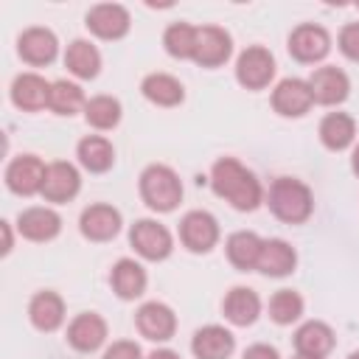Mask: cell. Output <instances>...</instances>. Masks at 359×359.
Here are the masks:
<instances>
[{"mask_svg":"<svg viewBox=\"0 0 359 359\" xmlns=\"http://www.w3.org/2000/svg\"><path fill=\"white\" fill-rule=\"evenodd\" d=\"M294 359H314V356H303V353H297V356H294Z\"/></svg>","mask_w":359,"mask_h":359,"instance_id":"cell-41","label":"cell"},{"mask_svg":"<svg viewBox=\"0 0 359 359\" xmlns=\"http://www.w3.org/2000/svg\"><path fill=\"white\" fill-rule=\"evenodd\" d=\"M20 56L28 65H48L56 56V36L48 28H28L20 36Z\"/></svg>","mask_w":359,"mask_h":359,"instance_id":"cell-22","label":"cell"},{"mask_svg":"<svg viewBox=\"0 0 359 359\" xmlns=\"http://www.w3.org/2000/svg\"><path fill=\"white\" fill-rule=\"evenodd\" d=\"M104 359H140V348L129 339H121V342H112V348H107Z\"/></svg>","mask_w":359,"mask_h":359,"instance_id":"cell-36","label":"cell"},{"mask_svg":"<svg viewBox=\"0 0 359 359\" xmlns=\"http://www.w3.org/2000/svg\"><path fill=\"white\" fill-rule=\"evenodd\" d=\"M28 314H31V323H34L39 331H53V328H59V323H62V317H65L62 297L53 294V292H39V294L31 300Z\"/></svg>","mask_w":359,"mask_h":359,"instance_id":"cell-25","label":"cell"},{"mask_svg":"<svg viewBox=\"0 0 359 359\" xmlns=\"http://www.w3.org/2000/svg\"><path fill=\"white\" fill-rule=\"evenodd\" d=\"M309 87L317 104H339L348 95V76L339 67H320L311 73Z\"/></svg>","mask_w":359,"mask_h":359,"instance_id":"cell-12","label":"cell"},{"mask_svg":"<svg viewBox=\"0 0 359 359\" xmlns=\"http://www.w3.org/2000/svg\"><path fill=\"white\" fill-rule=\"evenodd\" d=\"M244 359H280V356H278V351L269 348V345H252V348L244 351Z\"/></svg>","mask_w":359,"mask_h":359,"instance_id":"cell-37","label":"cell"},{"mask_svg":"<svg viewBox=\"0 0 359 359\" xmlns=\"http://www.w3.org/2000/svg\"><path fill=\"white\" fill-rule=\"evenodd\" d=\"M163 45L171 56L177 59H194V48H196V28L188 22H174L165 28Z\"/></svg>","mask_w":359,"mask_h":359,"instance_id":"cell-31","label":"cell"},{"mask_svg":"<svg viewBox=\"0 0 359 359\" xmlns=\"http://www.w3.org/2000/svg\"><path fill=\"white\" fill-rule=\"evenodd\" d=\"M140 196L154 210H174L182 199V185L168 165H149L140 174Z\"/></svg>","mask_w":359,"mask_h":359,"instance_id":"cell-3","label":"cell"},{"mask_svg":"<svg viewBox=\"0 0 359 359\" xmlns=\"http://www.w3.org/2000/svg\"><path fill=\"white\" fill-rule=\"evenodd\" d=\"M143 95L160 107H174L182 101V84L168 73H151L143 79Z\"/></svg>","mask_w":359,"mask_h":359,"instance_id":"cell-29","label":"cell"},{"mask_svg":"<svg viewBox=\"0 0 359 359\" xmlns=\"http://www.w3.org/2000/svg\"><path fill=\"white\" fill-rule=\"evenodd\" d=\"M81 104H84V95H81V87L79 84H73V81H56V84H50V101H48V107L56 115H73Z\"/></svg>","mask_w":359,"mask_h":359,"instance_id":"cell-33","label":"cell"},{"mask_svg":"<svg viewBox=\"0 0 359 359\" xmlns=\"http://www.w3.org/2000/svg\"><path fill=\"white\" fill-rule=\"evenodd\" d=\"M135 320H137V331L146 339H154V342L168 339L174 334V325H177L174 311L168 306H163V303H146V306H140V311H137Z\"/></svg>","mask_w":359,"mask_h":359,"instance_id":"cell-15","label":"cell"},{"mask_svg":"<svg viewBox=\"0 0 359 359\" xmlns=\"http://www.w3.org/2000/svg\"><path fill=\"white\" fill-rule=\"evenodd\" d=\"M353 171L359 174V146H356V151H353Z\"/></svg>","mask_w":359,"mask_h":359,"instance_id":"cell-40","label":"cell"},{"mask_svg":"<svg viewBox=\"0 0 359 359\" xmlns=\"http://www.w3.org/2000/svg\"><path fill=\"white\" fill-rule=\"evenodd\" d=\"M294 348H297V353H303V356L323 359V356L334 348V331H331L325 323L311 320V323H306V325L297 328V334H294Z\"/></svg>","mask_w":359,"mask_h":359,"instance_id":"cell-19","label":"cell"},{"mask_svg":"<svg viewBox=\"0 0 359 359\" xmlns=\"http://www.w3.org/2000/svg\"><path fill=\"white\" fill-rule=\"evenodd\" d=\"M180 238L188 250L194 252H208L216 238H219V227H216V219L205 210H191L182 222H180Z\"/></svg>","mask_w":359,"mask_h":359,"instance_id":"cell-7","label":"cell"},{"mask_svg":"<svg viewBox=\"0 0 359 359\" xmlns=\"http://www.w3.org/2000/svg\"><path fill=\"white\" fill-rule=\"evenodd\" d=\"M269 208L272 213L280 219V222H289V224H300L311 216V191L300 182V180H292V177H280L272 182L269 188Z\"/></svg>","mask_w":359,"mask_h":359,"instance_id":"cell-2","label":"cell"},{"mask_svg":"<svg viewBox=\"0 0 359 359\" xmlns=\"http://www.w3.org/2000/svg\"><path fill=\"white\" fill-rule=\"evenodd\" d=\"M300 311H303V300H300V294L292 292V289H280V292H275L272 300H269V317H272L275 323H280V325L297 320Z\"/></svg>","mask_w":359,"mask_h":359,"instance_id":"cell-34","label":"cell"},{"mask_svg":"<svg viewBox=\"0 0 359 359\" xmlns=\"http://www.w3.org/2000/svg\"><path fill=\"white\" fill-rule=\"evenodd\" d=\"M104 337H107V325H104V320L98 317V314H79L73 323H70V328H67V339H70V345L73 348H79V351H95L101 342H104Z\"/></svg>","mask_w":359,"mask_h":359,"instance_id":"cell-21","label":"cell"},{"mask_svg":"<svg viewBox=\"0 0 359 359\" xmlns=\"http://www.w3.org/2000/svg\"><path fill=\"white\" fill-rule=\"evenodd\" d=\"M11 250V230H8V222H3V252Z\"/></svg>","mask_w":359,"mask_h":359,"instance_id":"cell-38","label":"cell"},{"mask_svg":"<svg viewBox=\"0 0 359 359\" xmlns=\"http://www.w3.org/2000/svg\"><path fill=\"white\" fill-rule=\"evenodd\" d=\"M353 135H356V123H353V118L345 115V112H331V115H325L323 123H320V140H323L328 149H334V151L345 149V146L353 140Z\"/></svg>","mask_w":359,"mask_h":359,"instance_id":"cell-27","label":"cell"},{"mask_svg":"<svg viewBox=\"0 0 359 359\" xmlns=\"http://www.w3.org/2000/svg\"><path fill=\"white\" fill-rule=\"evenodd\" d=\"M210 185L219 196H224L236 210H252L261 202V185L238 160L224 157L213 165Z\"/></svg>","mask_w":359,"mask_h":359,"instance_id":"cell-1","label":"cell"},{"mask_svg":"<svg viewBox=\"0 0 359 359\" xmlns=\"http://www.w3.org/2000/svg\"><path fill=\"white\" fill-rule=\"evenodd\" d=\"M84 118L95 129H112L121 121V104L109 95H95L84 104Z\"/></svg>","mask_w":359,"mask_h":359,"instance_id":"cell-32","label":"cell"},{"mask_svg":"<svg viewBox=\"0 0 359 359\" xmlns=\"http://www.w3.org/2000/svg\"><path fill=\"white\" fill-rule=\"evenodd\" d=\"M109 280H112V289L118 292V297L132 300V297L143 294L146 272H143V266H140V264H135V261L123 258V261H118V264H115V269H112V278H109Z\"/></svg>","mask_w":359,"mask_h":359,"instance_id":"cell-26","label":"cell"},{"mask_svg":"<svg viewBox=\"0 0 359 359\" xmlns=\"http://www.w3.org/2000/svg\"><path fill=\"white\" fill-rule=\"evenodd\" d=\"M272 73H275V59H272V53L266 48H258V45L247 48L238 56V62H236V76H238V81L247 90L266 87L269 79H272Z\"/></svg>","mask_w":359,"mask_h":359,"instance_id":"cell-4","label":"cell"},{"mask_svg":"<svg viewBox=\"0 0 359 359\" xmlns=\"http://www.w3.org/2000/svg\"><path fill=\"white\" fill-rule=\"evenodd\" d=\"M261 247H264V241L255 233L238 230V233H233L227 238V258H230V264L236 269H244L247 272V269H255L258 255H261Z\"/></svg>","mask_w":359,"mask_h":359,"instance_id":"cell-23","label":"cell"},{"mask_svg":"<svg viewBox=\"0 0 359 359\" xmlns=\"http://www.w3.org/2000/svg\"><path fill=\"white\" fill-rule=\"evenodd\" d=\"M311 101H314L311 98V87L303 79H283L272 93V107L280 115H289V118L303 115L311 107Z\"/></svg>","mask_w":359,"mask_h":359,"instance_id":"cell-11","label":"cell"},{"mask_svg":"<svg viewBox=\"0 0 359 359\" xmlns=\"http://www.w3.org/2000/svg\"><path fill=\"white\" fill-rule=\"evenodd\" d=\"M194 353L199 359H227L233 353V334L222 325H208L194 334Z\"/></svg>","mask_w":359,"mask_h":359,"instance_id":"cell-20","label":"cell"},{"mask_svg":"<svg viewBox=\"0 0 359 359\" xmlns=\"http://www.w3.org/2000/svg\"><path fill=\"white\" fill-rule=\"evenodd\" d=\"M45 174H48V168L42 165L39 157H34V154H22V157H17V160L8 165V171H6V182H8V188H11L14 194L31 196V194L42 191V185H45Z\"/></svg>","mask_w":359,"mask_h":359,"instance_id":"cell-6","label":"cell"},{"mask_svg":"<svg viewBox=\"0 0 359 359\" xmlns=\"http://www.w3.org/2000/svg\"><path fill=\"white\" fill-rule=\"evenodd\" d=\"M351 359H359V351H356V353H351Z\"/></svg>","mask_w":359,"mask_h":359,"instance_id":"cell-42","label":"cell"},{"mask_svg":"<svg viewBox=\"0 0 359 359\" xmlns=\"http://www.w3.org/2000/svg\"><path fill=\"white\" fill-rule=\"evenodd\" d=\"M129 241H132V247H135L143 258H149V261H160V258H165V255L171 252V236H168V230H165L163 224L151 222V219H140V222L132 227Z\"/></svg>","mask_w":359,"mask_h":359,"instance_id":"cell-5","label":"cell"},{"mask_svg":"<svg viewBox=\"0 0 359 359\" xmlns=\"http://www.w3.org/2000/svg\"><path fill=\"white\" fill-rule=\"evenodd\" d=\"M65 65H67V70L76 73L79 79H93V76L98 73V67H101V56H98V50H95L90 42L76 39V42L67 45Z\"/></svg>","mask_w":359,"mask_h":359,"instance_id":"cell-28","label":"cell"},{"mask_svg":"<svg viewBox=\"0 0 359 359\" xmlns=\"http://www.w3.org/2000/svg\"><path fill=\"white\" fill-rule=\"evenodd\" d=\"M294 264H297V255L283 238H266L264 247H261L255 269L264 272V275H272V278H283L294 269Z\"/></svg>","mask_w":359,"mask_h":359,"instance_id":"cell-14","label":"cell"},{"mask_svg":"<svg viewBox=\"0 0 359 359\" xmlns=\"http://www.w3.org/2000/svg\"><path fill=\"white\" fill-rule=\"evenodd\" d=\"M258 311H261V303H258V294L252 289L236 286L224 297V317L236 325H250L258 317Z\"/></svg>","mask_w":359,"mask_h":359,"instance_id":"cell-24","label":"cell"},{"mask_svg":"<svg viewBox=\"0 0 359 359\" xmlns=\"http://www.w3.org/2000/svg\"><path fill=\"white\" fill-rule=\"evenodd\" d=\"M149 359H180V356H177L174 351H154Z\"/></svg>","mask_w":359,"mask_h":359,"instance_id":"cell-39","label":"cell"},{"mask_svg":"<svg viewBox=\"0 0 359 359\" xmlns=\"http://www.w3.org/2000/svg\"><path fill=\"white\" fill-rule=\"evenodd\" d=\"M339 48L348 59H356L359 62V22H351L339 31Z\"/></svg>","mask_w":359,"mask_h":359,"instance_id":"cell-35","label":"cell"},{"mask_svg":"<svg viewBox=\"0 0 359 359\" xmlns=\"http://www.w3.org/2000/svg\"><path fill=\"white\" fill-rule=\"evenodd\" d=\"M17 227H20V233H22L25 238H31V241H48V238H53V236L59 233L62 219H59V213L50 210V208H28V210L20 213Z\"/></svg>","mask_w":359,"mask_h":359,"instance_id":"cell-16","label":"cell"},{"mask_svg":"<svg viewBox=\"0 0 359 359\" xmlns=\"http://www.w3.org/2000/svg\"><path fill=\"white\" fill-rule=\"evenodd\" d=\"M11 98H14V104L20 109L36 112L50 101V84L36 73H22L11 84Z\"/></svg>","mask_w":359,"mask_h":359,"instance_id":"cell-13","label":"cell"},{"mask_svg":"<svg viewBox=\"0 0 359 359\" xmlns=\"http://www.w3.org/2000/svg\"><path fill=\"white\" fill-rule=\"evenodd\" d=\"M121 227V213L112 205H90L81 213V233L93 241H107L118 233Z\"/></svg>","mask_w":359,"mask_h":359,"instance_id":"cell-17","label":"cell"},{"mask_svg":"<svg viewBox=\"0 0 359 359\" xmlns=\"http://www.w3.org/2000/svg\"><path fill=\"white\" fill-rule=\"evenodd\" d=\"M87 25L104 39H118L129 31V11L118 3H101L87 11Z\"/></svg>","mask_w":359,"mask_h":359,"instance_id":"cell-10","label":"cell"},{"mask_svg":"<svg viewBox=\"0 0 359 359\" xmlns=\"http://www.w3.org/2000/svg\"><path fill=\"white\" fill-rule=\"evenodd\" d=\"M79 160H81V165H84L87 171L101 174V171H107V168L112 165L115 151H112L109 140H104V137H98V135H90V137H84V140L79 143Z\"/></svg>","mask_w":359,"mask_h":359,"instance_id":"cell-30","label":"cell"},{"mask_svg":"<svg viewBox=\"0 0 359 359\" xmlns=\"http://www.w3.org/2000/svg\"><path fill=\"white\" fill-rule=\"evenodd\" d=\"M76 191H79V171L70 163L48 165L45 185H42V196L48 202H67L70 196H76Z\"/></svg>","mask_w":359,"mask_h":359,"instance_id":"cell-18","label":"cell"},{"mask_svg":"<svg viewBox=\"0 0 359 359\" xmlns=\"http://www.w3.org/2000/svg\"><path fill=\"white\" fill-rule=\"evenodd\" d=\"M331 48V39L328 34L320 28V25H297L289 36V53L297 59V62H317L328 53Z\"/></svg>","mask_w":359,"mask_h":359,"instance_id":"cell-8","label":"cell"},{"mask_svg":"<svg viewBox=\"0 0 359 359\" xmlns=\"http://www.w3.org/2000/svg\"><path fill=\"white\" fill-rule=\"evenodd\" d=\"M227 56H230V36H227V31H222L216 25L196 28L194 62H199L202 67H219L222 62H227Z\"/></svg>","mask_w":359,"mask_h":359,"instance_id":"cell-9","label":"cell"}]
</instances>
